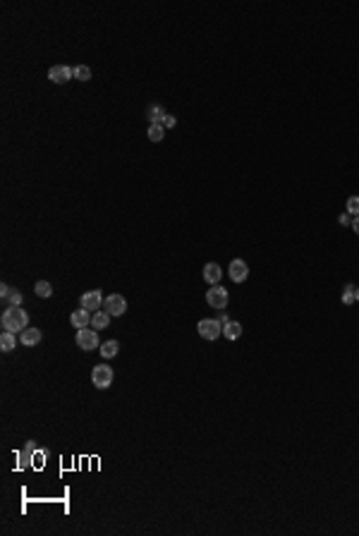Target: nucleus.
<instances>
[{
    "label": "nucleus",
    "instance_id": "1",
    "mask_svg": "<svg viewBox=\"0 0 359 536\" xmlns=\"http://www.w3.org/2000/svg\"><path fill=\"white\" fill-rule=\"evenodd\" d=\"M0 326H3V331H10L17 335L24 328H29V314L22 307H8L0 316Z\"/></svg>",
    "mask_w": 359,
    "mask_h": 536
},
{
    "label": "nucleus",
    "instance_id": "2",
    "mask_svg": "<svg viewBox=\"0 0 359 536\" xmlns=\"http://www.w3.org/2000/svg\"><path fill=\"white\" fill-rule=\"evenodd\" d=\"M197 331L204 340H218L223 335V324H220L218 318H201Z\"/></svg>",
    "mask_w": 359,
    "mask_h": 536
},
{
    "label": "nucleus",
    "instance_id": "3",
    "mask_svg": "<svg viewBox=\"0 0 359 536\" xmlns=\"http://www.w3.org/2000/svg\"><path fill=\"white\" fill-rule=\"evenodd\" d=\"M113 378H115V374H113V369L105 367V364H96L94 369H91V383H94L96 388H110V383H113Z\"/></svg>",
    "mask_w": 359,
    "mask_h": 536
},
{
    "label": "nucleus",
    "instance_id": "4",
    "mask_svg": "<svg viewBox=\"0 0 359 536\" xmlns=\"http://www.w3.org/2000/svg\"><path fill=\"white\" fill-rule=\"evenodd\" d=\"M77 345L84 350V352H91L94 347L101 345V340H98V333H96V328H81V331H77Z\"/></svg>",
    "mask_w": 359,
    "mask_h": 536
},
{
    "label": "nucleus",
    "instance_id": "5",
    "mask_svg": "<svg viewBox=\"0 0 359 536\" xmlns=\"http://www.w3.org/2000/svg\"><path fill=\"white\" fill-rule=\"evenodd\" d=\"M103 311L110 316H122L127 311V302L122 294H108L105 299H103Z\"/></svg>",
    "mask_w": 359,
    "mask_h": 536
},
{
    "label": "nucleus",
    "instance_id": "6",
    "mask_svg": "<svg viewBox=\"0 0 359 536\" xmlns=\"http://www.w3.org/2000/svg\"><path fill=\"white\" fill-rule=\"evenodd\" d=\"M227 299H230V297H227L225 287L213 285V287H208V292H206V302H208V307H213V309H225Z\"/></svg>",
    "mask_w": 359,
    "mask_h": 536
},
{
    "label": "nucleus",
    "instance_id": "7",
    "mask_svg": "<svg viewBox=\"0 0 359 536\" xmlns=\"http://www.w3.org/2000/svg\"><path fill=\"white\" fill-rule=\"evenodd\" d=\"M72 77H74V67L53 65L51 70H48V79H51L53 84H65V81H70Z\"/></svg>",
    "mask_w": 359,
    "mask_h": 536
},
{
    "label": "nucleus",
    "instance_id": "8",
    "mask_svg": "<svg viewBox=\"0 0 359 536\" xmlns=\"http://www.w3.org/2000/svg\"><path fill=\"white\" fill-rule=\"evenodd\" d=\"M81 307L87 309V311H98V309L103 307V292L101 290H91V292H84L81 294Z\"/></svg>",
    "mask_w": 359,
    "mask_h": 536
},
{
    "label": "nucleus",
    "instance_id": "9",
    "mask_svg": "<svg viewBox=\"0 0 359 536\" xmlns=\"http://www.w3.org/2000/svg\"><path fill=\"white\" fill-rule=\"evenodd\" d=\"M227 273H230V280H233V283H244L247 275H249V266L244 264L242 259H235L233 264H230V268H227Z\"/></svg>",
    "mask_w": 359,
    "mask_h": 536
},
{
    "label": "nucleus",
    "instance_id": "10",
    "mask_svg": "<svg viewBox=\"0 0 359 536\" xmlns=\"http://www.w3.org/2000/svg\"><path fill=\"white\" fill-rule=\"evenodd\" d=\"M70 324H72L77 331H81V328L91 326V311H87L84 307H79L77 311H72V314H70Z\"/></svg>",
    "mask_w": 359,
    "mask_h": 536
},
{
    "label": "nucleus",
    "instance_id": "11",
    "mask_svg": "<svg viewBox=\"0 0 359 536\" xmlns=\"http://www.w3.org/2000/svg\"><path fill=\"white\" fill-rule=\"evenodd\" d=\"M41 331L38 328H34V326H29V328H24L22 333H19V342L22 345H27V347H36L38 342H41Z\"/></svg>",
    "mask_w": 359,
    "mask_h": 536
},
{
    "label": "nucleus",
    "instance_id": "12",
    "mask_svg": "<svg viewBox=\"0 0 359 536\" xmlns=\"http://www.w3.org/2000/svg\"><path fill=\"white\" fill-rule=\"evenodd\" d=\"M220 275H223V268H220L218 264H206V266H204V280H206V283H211V285H218Z\"/></svg>",
    "mask_w": 359,
    "mask_h": 536
},
{
    "label": "nucleus",
    "instance_id": "13",
    "mask_svg": "<svg viewBox=\"0 0 359 536\" xmlns=\"http://www.w3.org/2000/svg\"><path fill=\"white\" fill-rule=\"evenodd\" d=\"M91 326H94L96 331H103V328H108V326H110V314H105L103 309L94 311V314H91Z\"/></svg>",
    "mask_w": 359,
    "mask_h": 536
},
{
    "label": "nucleus",
    "instance_id": "14",
    "mask_svg": "<svg viewBox=\"0 0 359 536\" xmlns=\"http://www.w3.org/2000/svg\"><path fill=\"white\" fill-rule=\"evenodd\" d=\"M165 115H168V113L163 111L161 105H149V111H146L149 125H163V120H165Z\"/></svg>",
    "mask_w": 359,
    "mask_h": 536
},
{
    "label": "nucleus",
    "instance_id": "15",
    "mask_svg": "<svg viewBox=\"0 0 359 536\" xmlns=\"http://www.w3.org/2000/svg\"><path fill=\"white\" fill-rule=\"evenodd\" d=\"M117 352H120V342H117V340H105V342L101 345V357H103V359H113Z\"/></svg>",
    "mask_w": 359,
    "mask_h": 536
},
{
    "label": "nucleus",
    "instance_id": "16",
    "mask_svg": "<svg viewBox=\"0 0 359 536\" xmlns=\"http://www.w3.org/2000/svg\"><path fill=\"white\" fill-rule=\"evenodd\" d=\"M15 345H17L15 333L3 331V335H0V350H3V352H12V350H15Z\"/></svg>",
    "mask_w": 359,
    "mask_h": 536
},
{
    "label": "nucleus",
    "instance_id": "17",
    "mask_svg": "<svg viewBox=\"0 0 359 536\" xmlns=\"http://www.w3.org/2000/svg\"><path fill=\"white\" fill-rule=\"evenodd\" d=\"M223 333H225L227 340H237L240 335H242V326L237 324V321H227V324L223 326Z\"/></svg>",
    "mask_w": 359,
    "mask_h": 536
},
{
    "label": "nucleus",
    "instance_id": "18",
    "mask_svg": "<svg viewBox=\"0 0 359 536\" xmlns=\"http://www.w3.org/2000/svg\"><path fill=\"white\" fill-rule=\"evenodd\" d=\"M34 292L38 294V297H44V299H48L53 294V287H51V283L48 280H38L36 285H34Z\"/></svg>",
    "mask_w": 359,
    "mask_h": 536
},
{
    "label": "nucleus",
    "instance_id": "19",
    "mask_svg": "<svg viewBox=\"0 0 359 536\" xmlns=\"http://www.w3.org/2000/svg\"><path fill=\"white\" fill-rule=\"evenodd\" d=\"M149 141H161L165 137V127L163 125H149Z\"/></svg>",
    "mask_w": 359,
    "mask_h": 536
},
{
    "label": "nucleus",
    "instance_id": "20",
    "mask_svg": "<svg viewBox=\"0 0 359 536\" xmlns=\"http://www.w3.org/2000/svg\"><path fill=\"white\" fill-rule=\"evenodd\" d=\"M74 79L89 81V79H91V67H89V65H77V67H74Z\"/></svg>",
    "mask_w": 359,
    "mask_h": 536
},
{
    "label": "nucleus",
    "instance_id": "21",
    "mask_svg": "<svg viewBox=\"0 0 359 536\" xmlns=\"http://www.w3.org/2000/svg\"><path fill=\"white\" fill-rule=\"evenodd\" d=\"M8 307H19V304H22V292H19V290H15V287H12V290H10V294H8Z\"/></svg>",
    "mask_w": 359,
    "mask_h": 536
},
{
    "label": "nucleus",
    "instance_id": "22",
    "mask_svg": "<svg viewBox=\"0 0 359 536\" xmlns=\"http://www.w3.org/2000/svg\"><path fill=\"white\" fill-rule=\"evenodd\" d=\"M354 294H357V287L352 285H345V292H343V304H352L354 302Z\"/></svg>",
    "mask_w": 359,
    "mask_h": 536
},
{
    "label": "nucleus",
    "instance_id": "23",
    "mask_svg": "<svg viewBox=\"0 0 359 536\" xmlns=\"http://www.w3.org/2000/svg\"><path fill=\"white\" fill-rule=\"evenodd\" d=\"M347 213H350V216H359V197L347 199Z\"/></svg>",
    "mask_w": 359,
    "mask_h": 536
},
{
    "label": "nucleus",
    "instance_id": "24",
    "mask_svg": "<svg viewBox=\"0 0 359 536\" xmlns=\"http://www.w3.org/2000/svg\"><path fill=\"white\" fill-rule=\"evenodd\" d=\"M175 125H177L175 115H165V120H163V127H165V130H173Z\"/></svg>",
    "mask_w": 359,
    "mask_h": 536
},
{
    "label": "nucleus",
    "instance_id": "25",
    "mask_svg": "<svg viewBox=\"0 0 359 536\" xmlns=\"http://www.w3.org/2000/svg\"><path fill=\"white\" fill-rule=\"evenodd\" d=\"M10 290H12V287H10L8 283H3V285H0V297H3V299H8V294H10Z\"/></svg>",
    "mask_w": 359,
    "mask_h": 536
},
{
    "label": "nucleus",
    "instance_id": "26",
    "mask_svg": "<svg viewBox=\"0 0 359 536\" xmlns=\"http://www.w3.org/2000/svg\"><path fill=\"white\" fill-rule=\"evenodd\" d=\"M340 225H352V218H350V213H347V211L340 216Z\"/></svg>",
    "mask_w": 359,
    "mask_h": 536
},
{
    "label": "nucleus",
    "instance_id": "27",
    "mask_svg": "<svg viewBox=\"0 0 359 536\" xmlns=\"http://www.w3.org/2000/svg\"><path fill=\"white\" fill-rule=\"evenodd\" d=\"M352 230L359 235V216H354V221H352Z\"/></svg>",
    "mask_w": 359,
    "mask_h": 536
},
{
    "label": "nucleus",
    "instance_id": "28",
    "mask_svg": "<svg viewBox=\"0 0 359 536\" xmlns=\"http://www.w3.org/2000/svg\"><path fill=\"white\" fill-rule=\"evenodd\" d=\"M354 302H359V287H357V294H354Z\"/></svg>",
    "mask_w": 359,
    "mask_h": 536
}]
</instances>
